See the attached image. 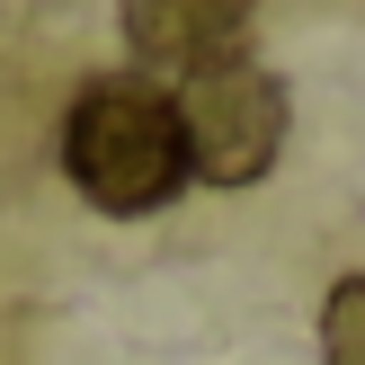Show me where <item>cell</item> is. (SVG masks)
<instances>
[{"instance_id": "cell-1", "label": "cell", "mask_w": 365, "mask_h": 365, "mask_svg": "<svg viewBox=\"0 0 365 365\" xmlns=\"http://www.w3.org/2000/svg\"><path fill=\"white\" fill-rule=\"evenodd\" d=\"M63 178L98 214H160L187 187V143H178V107L143 71H98L81 81L63 116Z\"/></svg>"}, {"instance_id": "cell-2", "label": "cell", "mask_w": 365, "mask_h": 365, "mask_svg": "<svg viewBox=\"0 0 365 365\" xmlns=\"http://www.w3.org/2000/svg\"><path fill=\"white\" fill-rule=\"evenodd\" d=\"M170 107H178V143H187V178H205V187H259L277 170V152H285V81L259 71L250 53L178 81Z\"/></svg>"}, {"instance_id": "cell-3", "label": "cell", "mask_w": 365, "mask_h": 365, "mask_svg": "<svg viewBox=\"0 0 365 365\" xmlns=\"http://www.w3.org/2000/svg\"><path fill=\"white\" fill-rule=\"evenodd\" d=\"M250 9H259V0H125V45H134L143 81H152V71L196 81V71H214V63H241Z\"/></svg>"}, {"instance_id": "cell-4", "label": "cell", "mask_w": 365, "mask_h": 365, "mask_svg": "<svg viewBox=\"0 0 365 365\" xmlns=\"http://www.w3.org/2000/svg\"><path fill=\"white\" fill-rule=\"evenodd\" d=\"M321 365H365V277H339L321 303Z\"/></svg>"}]
</instances>
